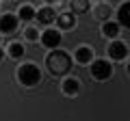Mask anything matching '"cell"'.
<instances>
[{"mask_svg": "<svg viewBox=\"0 0 130 121\" xmlns=\"http://www.w3.org/2000/svg\"><path fill=\"white\" fill-rule=\"evenodd\" d=\"M46 63H48V69L54 76H63V74H67V71L72 69V56L67 54V52H61V50L50 52V56L46 58Z\"/></svg>", "mask_w": 130, "mask_h": 121, "instance_id": "6da1fadb", "label": "cell"}, {"mask_svg": "<svg viewBox=\"0 0 130 121\" xmlns=\"http://www.w3.org/2000/svg\"><path fill=\"white\" fill-rule=\"evenodd\" d=\"M18 78L24 87H35V84L41 80V71H39L37 65H32V63H26L18 69Z\"/></svg>", "mask_w": 130, "mask_h": 121, "instance_id": "7a4b0ae2", "label": "cell"}, {"mask_svg": "<svg viewBox=\"0 0 130 121\" xmlns=\"http://www.w3.org/2000/svg\"><path fill=\"white\" fill-rule=\"evenodd\" d=\"M91 74L98 80H108L113 76V67L108 61H93L91 63Z\"/></svg>", "mask_w": 130, "mask_h": 121, "instance_id": "3957f363", "label": "cell"}, {"mask_svg": "<svg viewBox=\"0 0 130 121\" xmlns=\"http://www.w3.org/2000/svg\"><path fill=\"white\" fill-rule=\"evenodd\" d=\"M18 19L20 17H15L11 13H5V17H0V33H5V35L13 33L15 28H18Z\"/></svg>", "mask_w": 130, "mask_h": 121, "instance_id": "277c9868", "label": "cell"}, {"mask_svg": "<svg viewBox=\"0 0 130 121\" xmlns=\"http://www.w3.org/2000/svg\"><path fill=\"white\" fill-rule=\"evenodd\" d=\"M41 43L46 48H59L61 46V33L59 30H52V28L46 30V33L41 35Z\"/></svg>", "mask_w": 130, "mask_h": 121, "instance_id": "5b68a950", "label": "cell"}, {"mask_svg": "<svg viewBox=\"0 0 130 121\" xmlns=\"http://www.w3.org/2000/svg\"><path fill=\"white\" fill-rule=\"evenodd\" d=\"M126 54H128V48H126V43H121V41H113L111 46H108V56H111V58L121 61V58H126Z\"/></svg>", "mask_w": 130, "mask_h": 121, "instance_id": "8992f818", "label": "cell"}, {"mask_svg": "<svg viewBox=\"0 0 130 121\" xmlns=\"http://www.w3.org/2000/svg\"><path fill=\"white\" fill-rule=\"evenodd\" d=\"M35 17L39 19V24L48 26V24H52L56 19V13H54V9H50V7H43V9H39V13H35Z\"/></svg>", "mask_w": 130, "mask_h": 121, "instance_id": "52a82bcc", "label": "cell"}, {"mask_svg": "<svg viewBox=\"0 0 130 121\" xmlns=\"http://www.w3.org/2000/svg\"><path fill=\"white\" fill-rule=\"evenodd\" d=\"M117 24L130 28V2H126V5H121L117 9Z\"/></svg>", "mask_w": 130, "mask_h": 121, "instance_id": "ba28073f", "label": "cell"}, {"mask_svg": "<svg viewBox=\"0 0 130 121\" xmlns=\"http://www.w3.org/2000/svg\"><path fill=\"white\" fill-rule=\"evenodd\" d=\"M63 91H65L67 95H76V93L80 91V82H78L76 78H67V80L63 82Z\"/></svg>", "mask_w": 130, "mask_h": 121, "instance_id": "9c48e42d", "label": "cell"}, {"mask_svg": "<svg viewBox=\"0 0 130 121\" xmlns=\"http://www.w3.org/2000/svg\"><path fill=\"white\" fill-rule=\"evenodd\" d=\"M91 54H93V52L89 50L87 46H80L78 50H76V61L83 63V65H87V63H91Z\"/></svg>", "mask_w": 130, "mask_h": 121, "instance_id": "30bf717a", "label": "cell"}, {"mask_svg": "<svg viewBox=\"0 0 130 121\" xmlns=\"http://www.w3.org/2000/svg\"><path fill=\"white\" fill-rule=\"evenodd\" d=\"M102 33L106 35V37H117V35H119V24L117 22H104Z\"/></svg>", "mask_w": 130, "mask_h": 121, "instance_id": "8fae6325", "label": "cell"}, {"mask_svg": "<svg viewBox=\"0 0 130 121\" xmlns=\"http://www.w3.org/2000/svg\"><path fill=\"white\" fill-rule=\"evenodd\" d=\"M56 22H59V26L61 28H72L76 24V17L72 13H63V15H59V17H56Z\"/></svg>", "mask_w": 130, "mask_h": 121, "instance_id": "7c38bea8", "label": "cell"}, {"mask_svg": "<svg viewBox=\"0 0 130 121\" xmlns=\"http://www.w3.org/2000/svg\"><path fill=\"white\" fill-rule=\"evenodd\" d=\"M89 9V0H72V11L74 13H85Z\"/></svg>", "mask_w": 130, "mask_h": 121, "instance_id": "4fadbf2b", "label": "cell"}, {"mask_svg": "<svg viewBox=\"0 0 130 121\" xmlns=\"http://www.w3.org/2000/svg\"><path fill=\"white\" fill-rule=\"evenodd\" d=\"M22 54H24V46L22 43H11L9 46V56L11 58H20Z\"/></svg>", "mask_w": 130, "mask_h": 121, "instance_id": "5bb4252c", "label": "cell"}, {"mask_svg": "<svg viewBox=\"0 0 130 121\" xmlns=\"http://www.w3.org/2000/svg\"><path fill=\"white\" fill-rule=\"evenodd\" d=\"M35 13H37V11L32 9V7H22V9H20V17H22L24 22L32 19V17H35Z\"/></svg>", "mask_w": 130, "mask_h": 121, "instance_id": "9a60e30c", "label": "cell"}, {"mask_svg": "<svg viewBox=\"0 0 130 121\" xmlns=\"http://www.w3.org/2000/svg\"><path fill=\"white\" fill-rule=\"evenodd\" d=\"M26 39L35 41V39H37V30H35V28H28V30H26Z\"/></svg>", "mask_w": 130, "mask_h": 121, "instance_id": "2e32d148", "label": "cell"}, {"mask_svg": "<svg viewBox=\"0 0 130 121\" xmlns=\"http://www.w3.org/2000/svg\"><path fill=\"white\" fill-rule=\"evenodd\" d=\"M2 56H5V52H2V48H0V61H2Z\"/></svg>", "mask_w": 130, "mask_h": 121, "instance_id": "e0dca14e", "label": "cell"}, {"mask_svg": "<svg viewBox=\"0 0 130 121\" xmlns=\"http://www.w3.org/2000/svg\"><path fill=\"white\" fill-rule=\"evenodd\" d=\"M46 2H56V0H46Z\"/></svg>", "mask_w": 130, "mask_h": 121, "instance_id": "ac0fdd59", "label": "cell"}, {"mask_svg": "<svg viewBox=\"0 0 130 121\" xmlns=\"http://www.w3.org/2000/svg\"><path fill=\"white\" fill-rule=\"evenodd\" d=\"M128 71H130V63H128Z\"/></svg>", "mask_w": 130, "mask_h": 121, "instance_id": "d6986e66", "label": "cell"}, {"mask_svg": "<svg viewBox=\"0 0 130 121\" xmlns=\"http://www.w3.org/2000/svg\"><path fill=\"white\" fill-rule=\"evenodd\" d=\"M0 39H2V35H0Z\"/></svg>", "mask_w": 130, "mask_h": 121, "instance_id": "ffe728a7", "label": "cell"}]
</instances>
